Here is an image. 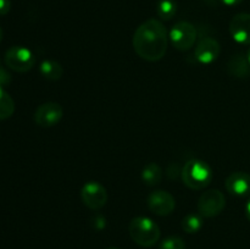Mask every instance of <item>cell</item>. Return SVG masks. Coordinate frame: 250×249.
<instances>
[{
	"instance_id": "cell-1",
	"label": "cell",
	"mask_w": 250,
	"mask_h": 249,
	"mask_svg": "<svg viewBox=\"0 0 250 249\" xmlns=\"http://www.w3.org/2000/svg\"><path fill=\"white\" fill-rule=\"evenodd\" d=\"M132 44L139 58L150 62L159 61L167 50V31L159 20L149 19L136 29Z\"/></svg>"
},
{
	"instance_id": "cell-2",
	"label": "cell",
	"mask_w": 250,
	"mask_h": 249,
	"mask_svg": "<svg viewBox=\"0 0 250 249\" xmlns=\"http://www.w3.org/2000/svg\"><path fill=\"white\" fill-rule=\"evenodd\" d=\"M129 236L132 241L144 248H150L155 246L161 236L158 225L149 217H134L128 226Z\"/></svg>"
},
{
	"instance_id": "cell-3",
	"label": "cell",
	"mask_w": 250,
	"mask_h": 249,
	"mask_svg": "<svg viewBox=\"0 0 250 249\" xmlns=\"http://www.w3.org/2000/svg\"><path fill=\"white\" fill-rule=\"evenodd\" d=\"M183 183L190 189L200 190L207 188L212 181V170L205 161L193 159L187 161L181 173Z\"/></svg>"
},
{
	"instance_id": "cell-4",
	"label": "cell",
	"mask_w": 250,
	"mask_h": 249,
	"mask_svg": "<svg viewBox=\"0 0 250 249\" xmlns=\"http://www.w3.org/2000/svg\"><path fill=\"white\" fill-rule=\"evenodd\" d=\"M5 63L15 72L23 73L33 67L36 63V56L28 48L15 45L7 49L5 53Z\"/></svg>"
},
{
	"instance_id": "cell-5",
	"label": "cell",
	"mask_w": 250,
	"mask_h": 249,
	"mask_svg": "<svg viewBox=\"0 0 250 249\" xmlns=\"http://www.w3.org/2000/svg\"><path fill=\"white\" fill-rule=\"evenodd\" d=\"M168 38L177 50L187 51L197 41V29L190 22L180 21L172 26Z\"/></svg>"
},
{
	"instance_id": "cell-6",
	"label": "cell",
	"mask_w": 250,
	"mask_h": 249,
	"mask_svg": "<svg viewBox=\"0 0 250 249\" xmlns=\"http://www.w3.org/2000/svg\"><path fill=\"white\" fill-rule=\"evenodd\" d=\"M226 205V198L219 189H209L200 195L198 211L203 217H215L222 212Z\"/></svg>"
},
{
	"instance_id": "cell-7",
	"label": "cell",
	"mask_w": 250,
	"mask_h": 249,
	"mask_svg": "<svg viewBox=\"0 0 250 249\" xmlns=\"http://www.w3.org/2000/svg\"><path fill=\"white\" fill-rule=\"evenodd\" d=\"M82 202L90 210H100L107 202V192L104 186L95 181L87 182L81 189Z\"/></svg>"
},
{
	"instance_id": "cell-8",
	"label": "cell",
	"mask_w": 250,
	"mask_h": 249,
	"mask_svg": "<svg viewBox=\"0 0 250 249\" xmlns=\"http://www.w3.org/2000/svg\"><path fill=\"white\" fill-rule=\"evenodd\" d=\"M146 204L149 210L158 216H167L175 210L176 200L173 195L166 190H155L148 195Z\"/></svg>"
},
{
	"instance_id": "cell-9",
	"label": "cell",
	"mask_w": 250,
	"mask_h": 249,
	"mask_svg": "<svg viewBox=\"0 0 250 249\" xmlns=\"http://www.w3.org/2000/svg\"><path fill=\"white\" fill-rule=\"evenodd\" d=\"M63 116V110L58 103H44L37 107L34 112V122L39 127H53L61 121Z\"/></svg>"
},
{
	"instance_id": "cell-10",
	"label": "cell",
	"mask_w": 250,
	"mask_h": 249,
	"mask_svg": "<svg viewBox=\"0 0 250 249\" xmlns=\"http://www.w3.org/2000/svg\"><path fill=\"white\" fill-rule=\"evenodd\" d=\"M220 53H221V46H220L219 42L215 38L205 37V38L200 39V42L195 46L194 59L199 63L209 65L217 60Z\"/></svg>"
},
{
	"instance_id": "cell-11",
	"label": "cell",
	"mask_w": 250,
	"mask_h": 249,
	"mask_svg": "<svg viewBox=\"0 0 250 249\" xmlns=\"http://www.w3.org/2000/svg\"><path fill=\"white\" fill-rule=\"evenodd\" d=\"M229 34L239 44H250V14H237L229 22Z\"/></svg>"
},
{
	"instance_id": "cell-12",
	"label": "cell",
	"mask_w": 250,
	"mask_h": 249,
	"mask_svg": "<svg viewBox=\"0 0 250 249\" xmlns=\"http://www.w3.org/2000/svg\"><path fill=\"white\" fill-rule=\"evenodd\" d=\"M225 186H226V189L229 190V193L237 195V197L250 195V175L248 172H243V171L232 172L226 178Z\"/></svg>"
},
{
	"instance_id": "cell-13",
	"label": "cell",
	"mask_w": 250,
	"mask_h": 249,
	"mask_svg": "<svg viewBox=\"0 0 250 249\" xmlns=\"http://www.w3.org/2000/svg\"><path fill=\"white\" fill-rule=\"evenodd\" d=\"M227 72L237 78H246L250 76V63L247 55L238 53L232 56L227 62Z\"/></svg>"
},
{
	"instance_id": "cell-14",
	"label": "cell",
	"mask_w": 250,
	"mask_h": 249,
	"mask_svg": "<svg viewBox=\"0 0 250 249\" xmlns=\"http://www.w3.org/2000/svg\"><path fill=\"white\" fill-rule=\"evenodd\" d=\"M41 75L48 81L60 80L63 73V68L58 61L55 60H44L39 66Z\"/></svg>"
},
{
	"instance_id": "cell-15",
	"label": "cell",
	"mask_w": 250,
	"mask_h": 249,
	"mask_svg": "<svg viewBox=\"0 0 250 249\" xmlns=\"http://www.w3.org/2000/svg\"><path fill=\"white\" fill-rule=\"evenodd\" d=\"M163 180V170L155 163H150L142 171V181L149 187L159 185Z\"/></svg>"
},
{
	"instance_id": "cell-16",
	"label": "cell",
	"mask_w": 250,
	"mask_h": 249,
	"mask_svg": "<svg viewBox=\"0 0 250 249\" xmlns=\"http://www.w3.org/2000/svg\"><path fill=\"white\" fill-rule=\"evenodd\" d=\"M15 112V102L9 93L0 87V120L11 117Z\"/></svg>"
},
{
	"instance_id": "cell-17",
	"label": "cell",
	"mask_w": 250,
	"mask_h": 249,
	"mask_svg": "<svg viewBox=\"0 0 250 249\" xmlns=\"http://www.w3.org/2000/svg\"><path fill=\"white\" fill-rule=\"evenodd\" d=\"M176 11H177V5L175 0H159L156 4V12L161 20L168 21L173 19Z\"/></svg>"
},
{
	"instance_id": "cell-18",
	"label": "cell",
	"mask_w": 250,
	"mask_h": 249,
	"mask_svg": "<svg viewBox=\"0 0 250 249\" xmlns=\"http://www.w3.org/2000/svg\"><path fill=\"white\" fill-rule=\"evenodd\" d=\"M203 227V216L198 214H188L182 220V228L187 233H197Z\"/></svg>"
},
{
	"instance_id": "cell-19",
	"label": "cell",
	"mask_w": 250,
	"mask_h": 249,
	"mask_svg": "<svg viewBox=\"0 0 250 249\" xmlns=\"http://www.w3.org/2000/svg\"><path fill=\"white\" fill-rule=\"evenodd\" d=\"M159 249H186V243L181 237L170 236L161 242Z\"/></svg>"
},
{
	"instance_id": "cell-20",
	"label": "cell",
	"mask_w": 250,
	"mask_h": 249,
	"mask_svg": "<svg viewBox=\"0 0 250 249\" xmlns=\"http://www.w3.org/2000/svg\"><path fill=\"white\" fill-rule=\"evenodd\" d=\"M10 83H11V75L4 67L0 66V87L9 85Z\"/></svg>"
},
{
	"instance_id": "cell-21",
	"label": "cell",
	"mask_w": 250,
	"mask_h": 249,
	"mask_svg": "<svg viewBox=\"0 0 250 249\" xmlns=\"http://www.w3.org/2000/svg\"><path fill=\"white\" fill-rule=\"evenodd\" d=\"M11 9V1L10 0H0V16L9 14Z\"/></svg>"
},
{
	"instance_id": "cell-22",
	"label": "cell",
	"mask_w": 250,
	"mask_h": 249,
	"mask_svg": "<svg viewBox=\"0 0 250 249\" xmlns=\"http://www.w3.org/2000/svg\"><path fill=\"white\" fill-rule=\"evenodd\" d=\"M94 221L97 222V224L94 225V228H97V229H103L105 227V225H106L105 224L106 221H105L102 216H95Z\"/></svg>"
},
{
	"instance_id": "cell-23",
	"label": "cell",
	"mask_w": 250,
	"mask_h": 249,
	"mask_svg": "<svg viewBox=\"0 0 250 249\" xmlns=\"http://www.w3.org/2000/svg\"><path fill=\"white\" fill-rule=\"evenodd\" d=\"M220 1H221L222 4L227 5V6H236V5L241 4L243 0H220Z\"/></svg>"
},
{
	"instance_id": "cell-24",
	"label": "cell",
	"mask_w": 250,
	"mask_h": 249,
	"mask_svg": "<svg viewBox=\"0 0 250 249\" xmlns=\"http://www.w3.org/2000/svg\"><path fill=\"white\" fill-rule=\"evenodd\" d=\"M246 215H247V219H248L250 222V197L248 199V203H247V205H246Z\"/></svg>"
},
{
	"instance_id": "cell-25",
	"label": "cell",
	"mask_w": 250,
	"mask_h": 249,
	"mask_svg": "<svg viewBox=\"0 0 250 249\" xmlns=\"http://www.w3.org/2000/svg\"><path fill=\"white\" fill-rule=\"evenodd\" d=\"M247 58H248V60H249V63H250V48H249L248 53H247Z\"/></svg>"
},
{
	"instance_id": "cell-26",
	"label": "cell",
	"mask_w": 250,
	"mask_h": 249,
	"mask_svg": "<svg viewBox=\"0 0 250 249\" xmlns=\"http://www.w3.org/2000/svg\"><path fill=\"white\" fill-rule=\"evenodd\" d=\"M1 39H2V29L1 27H0V42H1Z\"/></svg>"
},
{
	"instance_id": "cell-27",
	"label": "cell",
	"mask_w": 250,
	"mask_h": 249,
	"mask_svg": "<svg viewBox=\"0 0 250 249\" xmlns=\"http://www.w3.org/2000/svg\"><path fill=\"white\" fill-rule=\"evenodd\" d=\"M109 249H117V248H109Z\"/></svg>"
},
{
	"instance_id": "cell-28",
	"label": "cell",
	"mask_w": 250,
	"mask_h": 249,
	"mask_svg": "<svg viewBox=\"0 0 250 249\" xmlns=\"http://www.w3.org/2000/svg\"><path fill=\"white\" fill-rule=\"evenodd\" d=\"M0 63H1V60H0ZM0 66H1V65H0Z\"/></svg>"
}]
</instances>
